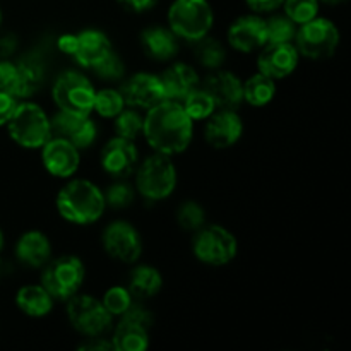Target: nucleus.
<instances>
[{"label": "nucleus", "instance_id": "nucleus-1", "mask_svg": "<svg viewBox=\"0 0 351 351\" xmlns=\"http://www.w3.org/2000/svg\"><path fill=\"white\" fill-rule=\"evenodd\" d=\"M143 134L156 153L171 156L189 147L194 134V122L180 103L163 99L147 110Z\"/></svg>", "mask_w": 351, "mask_h": 351}, {"label": "nucleus", "instance_id": "nucleus-2", "mask_svg": "<svg viewBox=\"0 0 351 351\" xmlns=\"http://www.w3.org/2000/svg\"><path fill=\"white\" fill-rule=\"evenodd\" d=\"M103 192L88 180H72L58 192V215L75 225H89L101 218L105 211Z\"/></svg>", "mask_w": 351, "mask_h": 351}, {"label": "nucleus", "instance_id": "nucleus-3", "mask_svg": "<svg viewBox=\"0 0 351 351\" xmlns=\"http://www.w3.org/2000/svg\"><path fill=\"white\" fill-rule=\"evenodd\" d=\"M213 21L215 14L208 0H175L168 10L170 29L192 43L209 34Z\"/></svg>", "mask_w": 351, "mask_h": 351}, {"label": "nucleus", "instance_id": "nucleus-4", "mask_svg": "<svg viewBox=\"0 0 351 351\" xmlns=\"http://www.w3.org/2000/svg\"><path fill=\"white\" fill-rule=\"evenodd\" d=\"M5 125L9 127V136L14 143L26 149H38L51 137L50 120L34 103H17Z\"/></svg>", "mask_w": 351, "mask_h": 351}, {"label": "nucleus", "instance_id": "nucleus-5", "mask_svg": "<svg viewBox=\"0 0 351 351\" xmlns=\"http://www.w3.org/2000/svg\"><path fill=\"white\" fill-rule=\"evenodd\" d=\"M136 187L151 201L167 199L177 187V168L168 154L154 153L141 163L136 173Z\"/></svg>", "mask_w": 351, "mask_h": 351}, {"label": "nucleus", "instance_id": "nucleus-6", "mask_svg": "<svg viewBox=\"0 0 351 351\" xmlns=\"http://www.w3.org/2000/svg\"><path fill=\"white\" fill-rule=\"evenodd\" d=\"M41 285L57 300H69L84 281V264L75 256H62L45 264Z\"/></svg>", "mask_w": 351, "mask_h": 351}, {"label": "nucleus", "instance_id": "nucleus-7", "mask_svg": "<svg viewBox=\"0 0 351 351\" xmlns=\"http://www.w3.org/2000/svg\"><path fill=\"white\" fill-rule=\"evenodd\" d=\"M297 50L312 60L329 58L339 45V31L335 24L324 17H314L308 23L300 24L295 34Z\"/></svg>", "mask_w": 351, "mask_h": 351}, {"label": "nucleus", "instance_id": "nucleus-8", "mask_svg": "<svg viewBox=\"0 0 351 351\" xmlns=\"http://www.w3.org/2000/svg\"><path fill=\"white\" fill-rule=\"evenodd\" d=\"M95 88L91 81L74 71L64 72L55 81L51 96L58 110L75 115H89L95 105Z\"/></svg>", "mask_w": 351, "mask_h": 351}, {"label": "nucleus", "instance_id": "nucleus-9", "mask_svg": "<svg viewBox=\"0 0 351 351\" xmlns=\"http://www.w3.org/2000/svg\"><path fill=\"white\" fill-rule=\"evenodd\" d=\"M67 315L72 328L88 338L105 335L112 328V314L101 302L89 295H74L69 298Z\"/></svg>", "mask_w": 351, "mask_h": 351}, {"label": "nucleus", "instance_id": "nucleus-10", "mask_svg": "<svg viewBox=\"0 0 351 351\" xmlns=\"http://www.w3.org/2000/svg\"><path fill=\"white\" fill-rule=\"evenodd\" d=\"M194 239V256L209 266H225L237 256V239L219 225L202 226Z\"/></svg>", "mask_w": 351, "mask_h": 351}, {"label": "nucleus", "instance_id": "nucleus-11", "mask_svg": "<svg viewBox=\"0 0 351 351\" xmlns=\"http://www.w3.org/2000/svg\"><path fill=\"white\" fill-rule=\"evenodd\" d=\"M58 48L71 55L79 65L93 69L103 60L112 48V41L98 29H84L77 34H64L58 38Z\"/></svg>", "mask_w": 351, "mask_h": 351}, {"label": "nucleus", "instance_id": "nucleus-12", "mask_svg": "<svg viewBox=\"0 0 351 351\" xmlns=\"http://www.w3.org/2000/svg\"><path fill=\"white\" fill-rule=\"evenodd\" d=\"M103 245L110 257L120 263L132 264L143 254V240L139 232L127 221H115L103 233Z\"/></svg>", "mask_w": 351, "mask_h": 351}, {"label": "nucleus", "instance_id": "nucleus-13", "mask_svg": "<svg viewBox=\"0 0 351 351\" xmlns=\"http://www.w3.org/2000/svg\"><path fill=\"white\" fill-rule=\"evenodd\" d=\"M50 129L51 136L69 141L77 149L89 147L98 136L95 122L89 119V115H75L62 110L50 120Z\"/></svg>", "mask_w": 351, "mask_h": 351}, {"label": "nucleus", "instance_id": "nucleus-14", "mask_svg": "<svg viewBox=\"0 0 351 351\" xmlns=\"http://www.w3.org/2000/svg\"><path fill=\"white\" fill-rule=\"evenodd\" d=\"M120 93H122L125 105L141 110L153 108L154 105L165 99L160 75L147 74V72H139L127 79L122 84Z\"/></svg>", "mask_w": 351, "mask_h": 351}, {"label": "nucleus", "instance_id": "nucleus-15", "mask_svg": "<svg viewBox=\"0 0 351 351\" xmlns=\"http://www.w3.org/2000/svg\"><path fill=\"white\" fill-rule=\"evenodd\" d=\"M139 161V151L132 141L123 137H113L101 151V167L110 177L127 178L134 173Z\"/></svg>", "mask_w": 351, "mask_h": 351}, {"label": "nucleus", "instance_id": "nucleus-16", "mask_svg": "<svg viewBox=\"0 0 351 351\" xmlns=\"http://www.w3.org/2000/svg\"><path fill=\"white\" fill-rule=\"evenodd\" d=\"M41 160L50 175L58 178H67L74 175L79 168V149L62 137L51 136L41 146Z\"/></svg>", "mask_w": 351, "mask_h": 351}, {"label": "nucleus", "instance_id": "nucleus-17", "mask_svg": "<svg viewBox=\"0 0 351 351\" xmlns=\"http://www.w3.org/2000/svg\"><path fill=\"white\" fill-rule=\"evenodd\" d=\"M259 72L271 79H283L290 75L298 65V50L293 43H266L261 48Z\"/></svg>", "mask_w": 351, "mask_h": 351}, {"label": "nucleus", "instance_id": "nucleus-18", "mask_svg": "<svg viewBox=\"0 0 351 351\" xmlns=\"http://www.w3.org/2000/svg\"><path fill=\"white\" fill-rule=\"evenodd\" d=\"M206 125V141L216 149H226L239 143L243 132L242 119L235 110H219L208 117Z\"/></svg>", "mask_w": 351, "mask_h": 351}, {"label": "nucleus", "instance_id": "nucleus-19", "mask_svg": "<svg viewBox=\"0 0 351 351\" xmlns=\"http://www.w3.org/2000/svg\"><path fill=\"white\" fill-rule=\"evenodd\" d=\"M202 89L211 96L219 110H237L243 101L242 82L233 72L218 71L208 75Z\"/></svg>", "mask_w": 351, "mask_h": 351}, {"label": "nucleus", "instance_id": "nucleus-20", "mask_svg": "<svg viewBox=\"0 0 351 351\" xmlns=\"http://www.w3.org/2000/svg\"><path fill=\"white\" fill-rule=\"evenodd\" d=\"M228 41L235 50L252 53L267 43L266 21L259 16L239 17L228 29Z\"/></svg>", "mask_w": 351, "mask_h": 351}, {"label": "nucleus", "instance_id": "nucleus-21", "mask_svg": "<svg viewBox=\"0 0 351 351\" xmlns=\"http://www.w3.org/2000/svg\"><path fill=\"white\" fill-rule=\"evenodd\" d=\"M165 99L180 103L192 89L197 88V72L187 64H173L160 75Z\"/></svg>", "mask_w": 351, "mask_h": 351}, {"label": "nucleus", "instance_id": "nucleus-22", "mask_svg": "<svg viewBox=\"0 0 351 351\" xmlns=\"http://www.w3.org/2000/svg\"><path fill=\"white\" fill-rule=\"evenodd\" d=\"M16 69V82H14L10 95L16 99L31 98L33 95H36L45 81L43 62L34 55H27L17 62Z\"/></svg>", "mask_w": 351, "mask_h": 351}, {"label": "nucleus", "instance_id": "nucleus-23", "mask_svg": "<svg viewBox=\"0 0 351 351\" xmlns=\"http://www.w3.org/2000/svg\"><path fill=\"white\" fill-rule=\"evenodd\" d=\"M16 256L29 267H43L51 257V245L41 232H27L16 245Z\"/></svg>", "mask_w": 351, "mask_h": 351}, {"label": "nucleus", "instance_id": "nucleus-24", "mask_svg": "<svg viewBox=\"0 0 351 351\" xmlns=\"http://www.w3.org/2000/svg\"><path fill=\"white\" fill-rule=\"evenodd\" d=\"M144 51L154 60H170L178 53V36L167 27H149L141 34Z\"/></svg>", "mask_w": 351, "mask_h": 351}, {"label": "nucleus", "instance_id": "nucleus-25", "mask_svg": "<svg viewBox=\"0 0 351 351\" xmlns=\"http://www.w3.org/2000/svg\"><path fill=\"white\" fill-rule=\"evenodd\" d=\"M146 326L139 322L123 319L117 326L113 332L112 345L113 350L119 351H144L149 346V335H147Z\"/></svg>", "mask_w": 351, "mask_h": 351}, {"label": "nucleus", "instance_id": "nucleus-26", "mask_svg": "<svg viewBox=\"0 0 351 351\" xmlns=\"http://www.w3.org/2000/svg\"><path fill=\"white\" fill-rule=\"evenodd\" d=\"M16 305L23 314L29 317H43L50 314L53 307V297L43 288V285H27L16 295Z\"/></svg>", "mask_w": 351, "mask_h": 351}, {"label": "nucleus", "instance_id": "nucleus-27", "mask_svg": "<svg viewBox=\"0 0 351 351\" xmlns=\"http://www.w3.org/2000/svg\"><path fill=\"white\" fill-rule=\"evenodd\" d=\"M161 285H163V278H161L160 271L144 264V266H137L130 273L127 290L130 291L132 297L144 300V298L154 297L161 290Z\"/></svg>", "mask_w": 351, "mask_h": 351}, {"label": "nucleus", "instance_id": "nucleus-28", "mask_svg": "<svg viewBox=\"0 0 351 351\" xmlns=\"http://www.w3.org/2000/svg\"><path fill=\"white\" fill-rule=\"evenodd\" d=\"M243 88V99L252 106H266L276 95V84L274 79L267 77L266 74L259 72L254 74L242 84Z\"/></svg>", "mask_w": 351, "mask_h": 351}, {"label": "nucleus", "instance_id": "nucleus-29", "mask_svg": "<svg viewBox=\"0 0 351 351\" xmlns=\"http://www.w3.org/2000/svg\"><path fill=\"white\" fill-rule=\"evenodd\" d=\"M194 55L201 65L208 69H219L226 60V50L216 38L206 34L201 40L194 41Z\"/></svg>", "mask_w": 351, "mask_h": 351}, {"label": "nucleus", "instance_id": "nucleus-30", "mask_svg": "<svg viewBox=\"0 0 351 351\" xmlns=\"http://www.w3.org/2000/svg\"><path fill=\"white\" fill-rule=\"evenodd\" d=\"M180 105L184 106L185 113L192 119V122L195 120H204L215 112L216 105L211 99V96L204 91V89H192L187 96L180 101Z\"/></svg>", "mask_w": 351, "mask_h": 351}, {"label": "nucleus", "instance_id": "nucleus-31", "mask_svg": "<svg viewBox=\"0 0 351 351\" xmlns=\"http://www.w3.org/2000/svg\"><path fill=\"white\" fill-rule=\"evenodd\" d=\"M297 34V24L285 14L273 16L266 21L267 43H293Z\"/></svg>", "mask_w": 351, "mask_h": 351}, {"label": "nucleus", "instance_id": "nucleus-32", "mask_svg": "<svg viewBox=\"0 0 351 351\" xmlns=\"http://www.w3.org/2000/svg\"><path fill=\"white\" fill-rule=\"evenodd\" d=\"M113 119H115V132L119 137L134 141L143 132L144 119L137 110H122Z\"/></svg>", "mask_w": 351, "mask_h": 351}, {"label": "nucleus", "instance_id": "nucleus-33", "mask_svg": "<svg viewBox=\"0 0 351 351\" xmlns=\"http://www.w3.org/2000/svg\"><path fill=\"white\" fill-rule=\"evenodd\" d=\"M123 106H125V101H123L122 93L117 89H103L95 95L93 110H96L99 115L106 117V119H113L117 113L122 112Z\"/></svg>", "mask_w": 351, "mask_h": 351}, {"label": "nucleus", "instance_id": "nucleus-34", "mask_svg": "<svg viewBox=\"0 0 351 351\" xmlns=\"http://www.w3.org/2000/svg\"><path fill=\"white\" fill-rule=\"evenodd\" d=\"M283 5L285 14L297 26L317 17L319 12V0H283Z\"/></svg>", "mask_w": 351, "mask_h": 351}, {"label": "nucleus", "instance_id": "nucleus-35", "mask_svg": "<svg viewBox=\"0 0 351 351\" xmlns=\"http://www.w3.org/2000/svg\"><path fill=\"white\" fill-rule=\"evenodd\" d=\"M178 225L187 232H197L204 226L206 223V213L201 204L194 201H187L178 208L177 211Z\"/></svg>", "mask_w": 351, "mask_h": 351}, {"label": "nucleus", "instance_id": "nucleus-36", "mask_svg": "<svg viewBox=\"0 0 351 351\" xmlns=\"http://www.w3.org/2000/svg\"><path fill=\"white\" fill-rule=\"evenodd\" d=\"M103 197H105V204L117 209H122L132 204L134 197H136V192H134L132 185L123 182V178H119V182H115V184H112L106 189Z\"/></svg>", "mask_w": 351, "mask_h": 351}, {"label": "nucleus", "instance_id": "nucleus-37", "mask_svg": "<svg viewBox=\"0 0 351 351\" xmlns=\"http://www.w3.org/2000/svg\"><path fill=\"white\" fill-rule=\"evenodd\" d=\"M101 304L112 314V317H117V315L122 317L127 308L130 307V304H132V295H130V291L127 288L113 287L106 291Z\"/></svg>", "mask_w": 351, "mask_h": 351}, {"label": "nucleus", "instance_id": "nucleus-38", "mask_svg": "<svg viewBox=\"0 0 351 351\" xmlns=\"http://www.w3.org/2000/svg\"><path fill=\"white\" fill-rule=\"evenodd\" d=\"M93 72L105 81H120L125 74V65H123L122 58L112 50L99 64L93 67Z\"/></svg>", "mask_w": 351, "mask_h": 351}, {"label": "nucleus", "instance_id": "nucleus-39", "mask_svg": "<svg viewBox=\"0 0 351 351\" xmlns=\"http://www.w3.org/2000/svg\"><path fill=\"white\" fill-rule=\"evenodd\" d=\"M16 64L9 62L7 58H0V91H5L10 95L14 82H16Z\"/></svg>", "mask_w": 351, "mask_h": 351}, {"label": "nucleus", "instance_id": "nucleus-40", "mask_svg": "<svg viewBox=\"0 0 351 351\" xmlns=\"http://www.w3.org/2000/svg\"><path fill=\"white\" fill-rule=\"evenodd\" d=\"M122 317L129 319V321H134V322H139V324L146 326V328H151V324H153V315H151V312L146 311L143 305L134 304V302L130 304V307L127 308L125 314H123Z\"/></svg>", "mask_w": 351, "mask_h": 351}, {"label": "nucleus", "instance_id": "nucleus-41", "mask_svg": "<svg viewBox=\"0 0 351 351\" xmlns=\"http://www.w3.org/2000/svg\"><path fill=\"white\" fill-rule=\"evenodd\" d=\"M17 106V99L5 91H0V125H5Z\"/></svg>", "mask_w": 351, "mask_h": 351}, {"label": "nucleus", "instance_id": "nucleus-42", "mask_svg": "<svg viewBox=\"0 0 351 351\" xmlns=\"http://www.w3.org/2000/svg\"><path fill=\"white\" fill-rule=\"evenodd\" d=\"M123 9L130 12H146L158 3V0H117Z\"/></svg>", "mask_w": 351, "mask_h": 351}, {"label": "nucleus", "instance_id": "nucleus-43", "mask_svg": "<svg viewBox=\"0 0 351 351\" xmlns=\"http://www.w3.org/2000/svg\"><path fill=\"white\" fill-rule=\"evenodd\" d=\"M17 50L16 34H0V58H7Z\"/></svg>", "mask_w": 351, "mask_h": 351}, {"label": "nucleus", "instance_id": "nucleus-44", "mask_svg": "<svg viewBox=\"0 0 351 351\" xmlns=\"http://www.w3.org/2000/svg\"><path fill=\"white\" fill-rule=\"evenodd\" d=\"M245 2L254 12H271L283 5V0H245Z\"/></svg>", "mask_w": 351, "mask_h": 351}, {"label": "nucleus", "instance_id": "nucleus-45", "mask_svg": "<svg viewBox=\"0 0 351 351\" xmlns=\"http://www.w3.org/2000/svg\"><path fill=\"white\" fill-rule=\"evenodd\" d=\"M79 350H84V351H112L113 345L112 341H105L101 336H95L91 338V341L84 343V345L79 346Z\"/></svg>", "mask_w": 351, "mask_h": 351}, {"label": "nucleus", "instance_id": "nucleus-46", "mask_svg": "<svg viewBox=\"0 0 351 351\" xmlns=\"http://www.w3.org/2000/svg\"><path fill=\"white\" fill-rule=\"evenodd\" d=\"M321 2L329 3V5H338V3H345L348 2V0H321Z\"/></svg>", "mask_w": 351, "mask_h": 351}, {"label": "nucleus", "instance_id": "nucleus-47", "mask_svg": "<svg viewBox=\"0 0 351 351\" xmlns=\"http://www.w3.org/2000/svg\"><path fill=\"white\" fill-rule=\"evenodd\" d=\"M2 249H3V233L2 230H0V252H2Z\"/></svg>", "mask_w": 351, "mask_h": 351}, {"label": "nucleus", "instance_id": "nucleus-48", "mask_svg": "<svg viewBox=\"0 0 351 351\" xmlns=\"http://www.w3.org/2000/svg\"><path fill=\"white\" fill-rule=\"evenodd\" d=\"M0 23H2V10H0Z\"/></svg>", "mask_w": 351, "mask_h": 351}]
</instances>
